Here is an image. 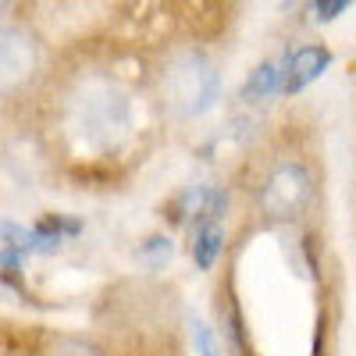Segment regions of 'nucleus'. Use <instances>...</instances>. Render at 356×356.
I'll use <instances>...</instances> for the list:
<instances>
[{
  "label": "nucleus",
  "instance_id": "11",
  "mask_svg": "<svg viewBox=\"0 0 356 356\" xmlns=\"http://www.w3.org/2000/svg\"><path fill=\"white\" fill-rule=\"evenodd\" d=\"M4 4H8V0H0V11H4Z\"/></svg>",
  "mask_w": 356,
  "mask_h": 356
},
{
  "label": "nucleus",
  "instance_id": "6",
  "mask_svg": "<svg viewBox=\"0 0 356 356\" xmlns=\"http://www.w3.org/2000/svg\"><path fill=\"white\" fill-rule=\"evenodd\" d=\"M221 246H225V232L218 221H200L196 225V239H193V260L200 271H211L214 260L221 257Z\"/></svg>",
  "mask_w": 356,
  "mask_h": 356
},
{
  "label": "nucleus",
  "instance_id": "1",
  "mask_svg": "<svg viewBox=\"0 0 356 356\" xmlns=\"http://www.w3.org/2000/svg\"><path fill=\"white\" fill-rule=\"evenodd\" d=\"M168 97L182 118H196L203 111H211L218 100V72L200 54H186L168 75Z\"/></svg>",
  "mask_w": 356,
  "mask_h": 356
},
{
  "label": "nucleus",
  "instance_id": "3",
  "mask_svg": "<svg viewBox=\"0 0 356 356\" xmlns=\"http://www.w3.org/2000/svg\"><path fill=\"white\" fill-rule=\"evenodd\" d=\"M75 129L86 136L89 146H111L114 136L129 129V104L118 89H104V93H89L79 100V122Z\"/></svg>",
  "mask_w": 356,
  "mask_h": 356
},
{
  "label": "nucleus",
  "instance_id": "10",
  "mask_svg": "<svg viewBox=\"0 0 356 356\" xmlns=\"http://www.w3.org/2000/svg\"><path fill=\"white\" fill-rule=\"evenodd\" d=\"M346 8H349V0H317V18L332 22V18H339Z\"/></svg>",
  "mask_w": 356,
  "mask_h": 356
},
{
  "label": "nucleus",
  "instance_id": "8",
  "mask_svg": "<svg viewBox=\"0 0 356 356\" xmlns=\"http://www.w3.org/2000/svg\"><path fill=\"white\" fill-rule=\"evenodd\" d=\"M189 328H193V342H196V353H200V356H225V353H221V342H218V335H214V328H211L207 321L193 317Z\"/></svg>",
  "mask_w": 356,
  "mask_h": 356
},
{
  "label": "nucleus",
  "instance_id": "5",
  "mask_svg": "<svg viewBox=\"0 0 356 356\" xmlns=\"http://www.w3.org/2000/svg\"><path fill=\"white\" fill-rule=\"evenodd\" d=\"M328 65H332V54L324 47H303V50L289 54V61L282 68V89L285 93H300L303 86H310L314 79L328 72Z\"/></svg>",
  "mask_w": 356,
  "mask_h": 356
},
{
  "label": "nucleus",
  "instance_id": "9",
  "mask_svg": "<svg viewBox=\"0 0 356 356\" xmlns=\"http://www.w3.org/2000/svg\"><path fill=\"white\" fill-rule=\"evenodd\" d=\"M164 257H171V243L168 239H150V246H143V260L161 264Z\"/></svg>",
  "mask_w": 356,
  "mask_h": 356
},
{
  "label": "nucleus",
  "instance_id": "2",
  "mask_svg": "<svg viewBox=\"0 0 356 356\" xmlns=\"http://www.w3.org/2000/svg\"><path fill=\"white\" fill-rule=\"evenodd\" d=\"M314 196L310 175L303 164H282L267 175V182L260 189V211L267 221H292L307 211V203Z\"/></svg>",
  "mask_w": 356,
  "mask_h": 356
},
{
  "label": "nucleus",
  "instance_id": "7",
  "mask_svg": "<svg viewBox=\"0 0 356 356\" xmlns=\"http://www.w3.org/2000/svg\"><path fill=\"white\" fill-rule=\"evenodd\" d=\"M282 89V72H278V65H260L250 79H246V86H243V100H264V97H271V93H278Z\"/></svg>",
  "mask_w": 356,
  "mask_h": 356
},
{
  "label": "nucleus",
  "instance_id": "4",
  "mask_svg": "<svg viewBox=\"0 0 356 356\" xmlns=\"http://www.w3.org/2000/svg\"><path fill=\"white\" fill-rule=\"evenodd\" d=\"M36 72V43L18 29L0 33V93H15Z\"/></svg>",
  "mask_w": 356,
  "mask_h": 356
}]
</instances>
